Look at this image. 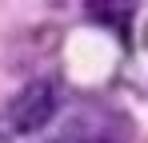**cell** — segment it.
Wrapping results in <instances>:
<instances>
[{
  "label": "cell",
  "instance_id": "1",
  "mask_svg": "<svg viewBox=\"0 0 148 143\" xmlns=\"http://www.w3.org/2000/svg\"><path fill=\"white\" fill-rule=\"evenodd\" d=\"M56 111V88H52L48 80H32L24 92L12 99V107H8V119H12V127L16 131H40L44 123L52 119Z\"/></svg>",
  "mask_w": 148,
  "mask_h": 143
}]
</instances>
